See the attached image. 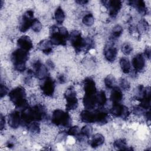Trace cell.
<instances>
[{
	"label": "cell",
	"mask_w": 151,
	"mask_h": 151,
	"mask_svg": "<svg viewBox=\"0 0 151 151\" xmlns=\"http://www.w3.org/2000/svg\"><path fill=\"white\" fill-rule=\"evenodd\" d=\"M45 116V109L40 104H37L31 107L28 106L22 110L21 114V122L27 125L33 122L42 120Z\"/></svg>",
	"instance_id": "1"
},
{
	"label": "cell",
	"mask_w": 151,
	"mask_h": 151,
	"mask_svg": "<svg viewBox=\"0 0 151 151\" xmlns=\"http://www.w3.org/2000/svg\"><path fill=\"white\" fill-rule=\"evenodd\" d=\"M69 38L67 29L64 27H58L53 25L50 28V41L52 44L56 45H65Z\"/></svg>",
	"instance_id": "2"
},
{
	"label": "cell",
	"mask_w": 151,
	"mask_h": 151,
	"mask_svg": "<svg viewBox=\"0 0 151 151\" xmlns=\"http://www.w3.org/2000/svg\"><path fill=\"white\" fill-rule=\"evenodd\" d=\"M28 51L18 48L15 50L11 55V60L17 71L22 72L25 70V63L28 59Z\"/></svg>",
	"instance_id": "3"
},
{
	"label": "cell",
	"mask_w": 151,
	"mask_h": 151,
	"mask_svg": "<svg viewBox=\"0 0 151 151\" xmlns=\"http://www.w3.org/2000/svg\"><path fill=\"white\" fill-rule=\"evenodd\" d=\"M9 97L12 103L18 108L22 109L28 107L25 90L22 87H17L9 93Z\"/></svg>",
	"instance_id": "4"
},
{
	"label": "cell",
	"mask_w": 151,
	"mask_h": 151,
	"mask_svg": "<svg viewBox=\"0 0 151 151\" xmlns=\"http://www.w3.org/2000/svg\"><path fill=\"white\" fill-rule=\"evenodd\" d=\"M51 122L57 126L68 127L71 124V118L67 112L56 109L52 113Z\"/></svg>",
	"instance_id": "5"
},
{
	"label": "cell",
	"mask_w": 151,
	"mask_h": 151,
	"mask_svg": "<svg viewBox=\"0 0 151 151\" xmlns=\"http://www.w3.org/2000/svg\"><path fill=\"white\" fill-rule=\"evenodd\" d=\"M69 38L72 46L77 52L85 49L86 45V40L82 38L81 33L76 30L72 31L69 35Z\"/></svg>",
	"instance_id": "6"
},
{
	"label": "cell",
	"mask_w": 151,
	"mask_h": 151,
	"mask_svg": "<svg viewBox=\"0 0 151 151\" xmlns=\"http://www.w3.org/2000/svg\"><path fill=\"white\" fill-rule=\"evenodd\" d=\"M64 97L66 100L65 108L67 111L76 109L78 106V100L76 92L73 87H70L66 90Z\"/></svg>",
	"instance_id": "7"
},
{
	"label": "cell",
	"mask_w": 151,
	"mask_h": 151,
	"mask_svg": "<svg viewBox=\"0 0 151 151\" xmlns=\"http://www.w3.org/2000/svg\"><path fill=\"white\" fill-rule=\"evenodd\" d=\"M34 12L32 10H28L23 15L20 25L19 30L22 32H26L30 27H31L34 21Z\"/></svg>",
	"instance_id": "8"
},
{
	"label": "cell",
	"mask_w": 151,
	"mask_h": 151,
	"mask_svg": "<svg viewBox=\"0 0 151 151\" xmlns=\"http://www.w3.org/2000/svg\"><path fill=\"white\" fill-rule=\"evenodd\" d=\"M110 113L115 117H120L123 119L127 118L129 116V111L127 107L118 103H113L110 110Z\"/></svg>",
	"instance_id": "9"
},
{
	"label": "cell",
	"mask_w": 151,
	"mask_h": 151,
	"mask_svg": "<svg viewBox=\"0 0 151 151\" xmlns=\"http://www.w3.org/2000/svg\"><path fill=\"white\" fill-rule=\"evenodd\" d=\"M33 71L35 76L40 80H44L48 77V68L43 65L40 61L37 60L33 63Z\"/></svg>",
	"instance_id": "10"
},
{
	"label": "cell",
	"mask_w": 151,
	"mask_h": 151,
	"mask_svg": "<svg viewBox=\"0 0 151 151\" xmlns=\"http://www.w3.org/2000/svg\"><path fill=\"white\" fill-rule=\"evenodd\" d=\"M41 89L42 93L46 96H52L55 90L54 81L50 77H47L41 85Z\"/></svg>",
	"instance_id": "11"
},
{
	"label": "cell",
	"mask_w": 151,
	"mask_h": 151,
	"mask_svg": "<svg viewBox=\"0 0 151 151\" xmlns=\"http://www.w3.org/2000/svg\"><path fill=\"white\" fill-rule=\"evenodd\" d=\"M104 5L109 9V15L111 18H115L122 8V1H102Z\"/></svg>",
	"instance_id": "12"
},
{
	"label": "cell",
	"mask_w": 151,
	"mask_h": 151,
	"mask_svg": "<svg viewBox=\"0 0 151 151\" xmlns=\"http://www.w3.org/2000/svg\"><path fill=\"white\" fill-rule=\"evenodd\" d=\"M8 123L11 128H18L21 123V117L19 113L17 111L11 112L8 116Z\"/></svg>",
	"instance_id": "13"
},
{
	"label": "cell",
	"mask_w": 151,
	"mask_h": 151,
	"mask_svg": "<svg viewBox=\"0 0 151 151\" xmlns=\"http://www.w3.org/2000/svg\"><path fill=\"white\" fill-rule=\"evenodd\" d=\"M17 44L19 48L29 51L33 47V44L30 38L27 35L20 37L17 40Z\"/></svg>",
	"instance_id": "14"
},
{
	"label": "cell",
	"mask_w": 151,
	"mask_h": 151,
	"mask_svg": "<svg viewBox=\"0 0 151 151\" xmlns=\"http://www.w3.org/2000/svg\"><path fill=\"white\" fill-rule=\"evenodd\" d=\"M132 65L136 71H141L145 65V60L142 54L136 55L132 59Z\"/></svg>",
	"instance_id": "15"
},
{
	"label": "cell",
	"mask_w": 151,
	"mask_h": 151,
	"mask_svg": "<svg viewBox=\"0 0 151 151\" xmlns=\"http://www.w3.org/2000/svg\"><path fill=\"white\" fill-rule=\"evenodd\" d=\"M117 50L112 45H107L104 50V55L106 59L109 62H113L117 56Z\"/></svg>",
	"instance_id": "16"
},
{
	"label": "cell",
	"mask_w": 151,
	"mask_h": 151,
	"mask_svg": "<svg viewBox=\"0 0 151 151\" xmlns=\"http://www.w3.org/2000/svg\"><path fill=\"white\" fill-rule=\"evenodd\" d=\"M83 84L85 94H94L97 93L96 84L92 78H86L84 80Z\"/></svg>",
	"instance_id": "17"
},
{
	"label": "cell",
	"mask_w": 151,
	"mask_h": 151,
	"mask_svg": "<svg viewBox=\"0 0 151 151\" xmlns=\"http://www.w3.org/2000/svg\"><path fill=\"white\" fill-rule=\"evenodd\" d=\"M81 120L86 123H93L96 122L95 111H91L89 110H84L82 111L80 115Z\"/></svg>",
	"instance_id": "18"
},
{
	"label": "cell",
	"mask_w": 151,
	"mask_h": 151,
	"mask_svg": "<svg viewBox=\"0 0 151 151\" xmlns=\"http://www.w3.org/2000/svg\"><path fill=\"white\" fill-rule=\"evenodd\" d=\"M96 93L94 94H85L83 98V104L86 110H92L94 108L96 103Z\"/></svg>",
	"instance_id": "19"
},
{
	"label": "cell",
	"mask_w": 151,
	"mask_h": 151,
	"mask_svg": "<svg viewBox=\"0 0 151 151\" xmlns=\"http://www.w3.org/2000/svg\"><path fill=\"white\" fill-rule=\"evenodd\" d=\"M111 92L110 94V100L113 101V103H118L123 99V93L119 87H114L111 88Z\"/></svg>",
	"instance_id": "20"
},
{
	"label": "cell",
	"mask_w": 151,
	"mask_h": 151,
	"mask_svg": "<svg viewBox=\"0 0 151 151\" xmlns=\"http://www.w3.org/2000/svg\"><path fill=\"white\" fill-rule=\"evenodd\" d=\"M104 142V137L100 133H96L90 140L89 144L92 147H97L102 145Z\"/></svg>",
	"instance_id": "21"
},
{
	"label": "cell",
	"mask_w": 151,
	"mask_h": 151,
	"mask_svg": "<svg viewBox=\"0 0 151 151\" xmlns=\"http://www.w3.org/2000/svg\"><path fill=\"white\" fill-rule=\"evenodd\" d=\"M52 45L50 41L44 40L38 44V47L43 53L48 55L52 52Z\"/></svg>",
	"instance_id": "22"
},
{
	"label": "cell",
	"mask_w": 151,
	"mask_h": 151,
	"mask_svg": "<svg viewBox=\"0 0 151 151\" xmlns=\"http://www.w3.org/2000/svg\"><path fill=\"white\" fill-rule=\"evenodd\" d=\"M130 5L135 7L139 12L142 14H145L146 12V5L144 1H130L128 2Z\"/></svg>",
	"instance_id": "23"
},
{
	"label": "cell",
	"mask_w": 151,
	"mask_h": 151,
	"mask_svg": "<svg viewBox=\"0 0 151 151\" xmlns=\"http://www.w3.org/2000/svg\"><path fill=\"white\" fill-rule=\"evenodd\" d=\"M54 17L55 21L58 24H61L65 19V14L61 7H58L54 14Z\"/></svg>",
	"instance_id": "24"
},
{
	"label": "cell",
	"mask_w": 151,
	"mask_h": 151,
	"mask_svg": "<svg viewBox=\"0 0 151 151\" xmlns=\"http://www.w3.org/2000/svg\"><path fill=\"white\" fill-rule=\"evenodd\" d=\"M120 65L122 71L125 74H128L130 71L131 65L130 63L126 58H122L120 60Z\"/></svg>",
	"instance_id": "25"
},
{
	"label": "cell",
	"mask_w": 151,
	"mask_h": 151,
	"mask_svg": "<svg viewBox=\"0 0 151 151\" xmlns=\"http://www.w3.org/2000/svg\"><path fill=\"white\" fill-rule=\"evenodd\" d=\"M96 103L97 104L101 107L103 106L106 101H107V98H106V96L105 94L104 91H100V92L96 93Z\"/></svg>",
	"instance_id": "26"
},
{
	"label": "cell",
	"mask_w": 151,
	"mask_h": 151,
	"mask_svg": "<svg viewBox=\"0 0 151 151\" xmlns=\"http://www.w3.org/2000/svg\"><path fill=\"white\" fill-rule=\"evenodd\" d=\"M113 146L118 150H129L126 141L124 139H119L115 140L113 143Z\"/></svg>",
	"instance_id": "27"
},
{
	"label": "cell",
	"mask_w": 151,
	"mask_h": 151,
	"mask_svg": "<svg viewBox=\"0 0 151 151\" xmlns=\"http://www.w3.org/2000/svg\"><path fill=\"white\" fill-rule=\"evenodd\" d=\"M28 130L33 133H38L40 132V124L37 122H33L28 124Z\"/></svg>",
	"instance_id": "28"
},
{
	"label": "cell",
	"mask_w": 151,
	"mask_h": 151,
	"mask_svg": "<svg viewBox=\"0 0 151 151\" xmlns=\"http://www.w3.org/2000/svg\"><path fill=\"white\" fill-rule=\"evenodd\" d=\"M94 19L91 14H88L84 15L82 19L83 23L87 26H91L94 24Z\"/></svg>",
	"instance_id": "29"
},
{
	"label": "cell",
	"mask_w": 151,
	"mask_h": 151,
	"mask_svg": "<svg viewBox=\"0 0 151 151\" xmlns=\"http://www.w3.org/2000/svg\"><path fill=\"white\" fill-rule=\"evenodd\" d=\"M115 80L114 77L111 75L107 76L104 78V84L107 88H113L114 87Z\"/></svg>",
	"instance_id": "30"
},
{
	"label": "cell",
	"mask_w": 151,
	"mask_h": 151,
	"mask_svg": "<svg viewBox=\"0 0 151 151\" xmlns=\"http://www.w3.org/2000/svg\"><path fill=\"white\" fill-rule=\"evenodd\" d=\"M122 32H123L122 27L119 25H116L112 29V32H111L112 38L115 39L119 37L120 35L122 34Z\"/></svg>",
	"instance_id": "31"
},
{
	"label": "cell",
	"mask_w": 151,
	"mask_h": 151,
	"mask_svg": "<svg viewBox=\"0 0 151 151\" xmlns=\"http://www.w3.org/2000/svg\"><path fill=\"white\" fill-rule=\"evenodd\" d=\"M92 133V128L88 125H86L83 126L80 130V134L87 137H89Z\"/></svg>",
	"instance_id": "32"
},
{
	"label": "cell",
	"mask_w": 151,
	"mask_h": 151,
	"mask_svg": "<svg viewBox=\"0 0 151 151\" xmlns=\"http://www.w3.org/2000/svg\"><path fill=\"white\" fill-rule=\"evenodd\" d=\"M31 28L34 32H40L41 31L42 28V24L38 19L34 18L31 25Z\"/></svg>",
	"instance_id": "33"
},
{
	"label": "cell",
	"mask_w": 151,
	"mask_h": 151,
	"mask_svg": "<svg viewBox=\"0 0 151 151\" xmlns=\"http://www.w3.org/2000/svg\"><path fill=\"white\" fill-rule=\"evenodd\" d=\"M67 133L70 136H78L79 134H80V129L77 126H72L68 129Z\"/></svg>",
	"instance_id": "34"
},
{
	"label": "cell",
	"mask_w": 151,
	"mask_h": 151,
	"mask_svg": "<svg viewBox=\"0 0 151 151\" xmlns=\"http://www.w3.org/2000/svg\"><path fill=\"white\" fill-rule=\"evenodd\" d=\"M132 47L129 43H124L122 46V51L123 53L126 55H129L132 51Z\"/></svg>",
	"instance_id": "35"
},
{
	"label": "cell",
	"mask_w": 151,
	"mask_h": 151,
	"mask_svg": "<svg viewBox=\"0 0 151 151\" xmlns=\"http://www.w3.org/2000/svg\"><path fill=\"white\" fill-rule=\"evenodd\" d=\"M120 86L121 88L124 90H128L130 88V84L129 81L124 78L120 79Z\"/></svg>",
	"instance_id": "36"
},
{
	"label": "cell",
	"mask_w": 151,
	"mask_h": 151,
	"mask_svg": "<svg viewBox=\"0 0 151 151\" xmlns=\"http://www.w3.org/2000/svg\"><path fill=\"white\" fill-rule=\"evenodd\" d=\"M1 98H2L4 96H5L8 92V88L6 87V86H5L4 84H3L2 83L1 84Z\"/></svg>",
	"instance_id": "37"
},
{
	"label": "cell",
	"mask_w": 151,
	"mask_h": 151,
	"mask_svg": "<svg viewBox=\"0 0 151 151\" xmlns=\"http://www.w3.org/2000/svg\"><path fill=\"white\" fill-rule=\"evenodd\" d=\"M5 120L4 119V117L1 114V130H2V129L5 127Z\"/></svg>",
	"instance_id": "38"
},
{
	"label": "cell",
	"mask_w": 151,
	"mask_h": 151,
	"mask_svg": "<svg viewBox=\"0 0 151 151\" xmlns=\"http://www.w3.org/2000/svg\"><path fill=\"white\" fill-rule=\"evenodd\" d=\"M58 81L63 84V83H64L65 81V77L64 75L63 74H61L58 77Z\"/></svg>",
	"instance_id": "39"
},
{
	"label": "cell",
	"mask_w": 151,
	"mask_h": 151,
	"mask_svg": "<svg viewBox=\"0 0 151 151\" xmlns=\"http://www.w3.org/2000/svg\"><path fill=\"white\" fill-rule=\"evenodd\" d=\"M145 55L149 59L150 58V48H147L145 50Z\"/></svg>",
	"instance_id": "40"
},
{
	"label": "cell",
	"mask_w": 151,
	"mask_h": 151,
	"mask_svg": "<svg viewBox=\"0 0 151 151\" xmlns=\"http://www.w3.org/2000/svg\"><path fill=\"white\" fill-rule=\"evenodd\" d=\"M47 64L48 67H50V68H51V69H52V68L54 67V65L53 63H52L51 61H50V60H48V61H47Z\"/></svg>",
	"instance_id": "41"
},
{
	"label": "cell",
	"mask_w": 151,
	"mask_h": 151,
	"mask_svg": "<svg viewBox=\"0 0 151 151\" xmlns=\"http://www.w3.org/2000/svg\"><path fill=\"white\" fill-rule=\"evenodd\" d=\"M76 2L80 5H84L88 2L87 1H76Z\"/></svg>",
	"instance_id": "42"
}]
</instances>
